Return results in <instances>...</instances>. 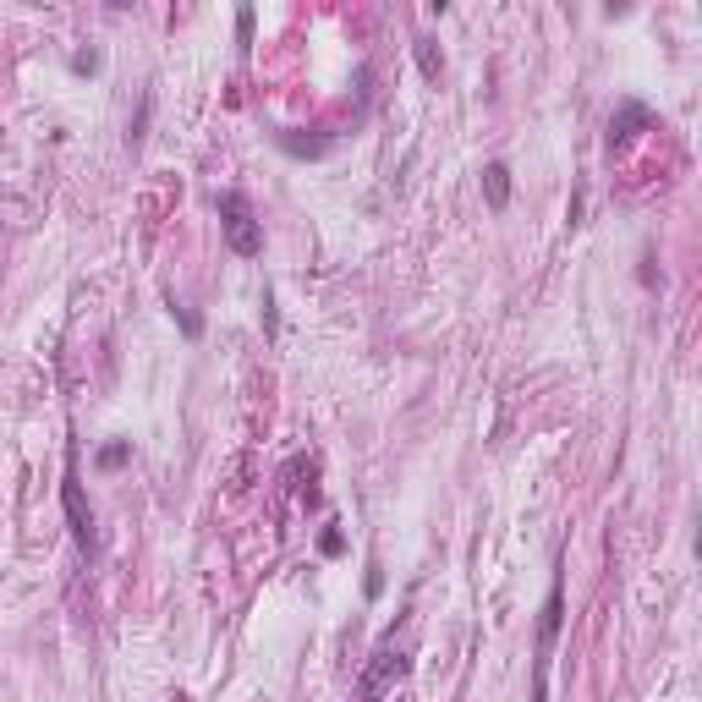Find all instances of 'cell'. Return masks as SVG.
I'll return each mask as SVG.
<instances>
[{"instance_id":"cell-3","label":"cell","mask_w":702,"mask_h":702,"mask_svg":"<svg viewBox=\"0 0 702 702\" xmlns=\"http://www.w3.org/2000/svg\"><path fill=\"white\" fill-rule=\"evenodd\" d=\"M407 670H412V647H395V637H384V642L373 647V658H368V670L357 675V697H363V702H379Z\"/></svg>"},{"instance_id":"cell-11","label":"cell","mask_w":702,"mask_h":702,"mask_svg":"<svg viewBox=\"0 0 702 702\" xmlns=\"http://www.w3.org/2000/svg\"><path fill=\"white\" fill-rule=\"evenodd\" d=\"M149 116H154V94H143V105H138V121L126 126V143H132V149H138V143L149 138Z\"/></svg>"},{"instance_id":"cell-5","label":"cell","mask_w":702,"mask_h":702,"mask_svg":"<svg viewBox=\"0 0 702 702\" xmlns=\"http://www.w3.org/2000/svg\"><path fill=\"white\" fill-rule=\"evenodd\" d=\"M647 126H653V110H647V105H637V99H626V105H621V116L609 121V149L631 143L637 132H647Z\"/></svg>"},{"instance_id":"cell-9","label":"cell","mask_w":702,"mask_h":702,"mask_svg":"<svg viewBox=\"0 0 702 702\" xmlns=\"http://www.w3.org/2000/svg\"><path fill=\"white\" fill-rule=\"evenodd\" d=\"M165 302H170V319H176V324H182V335H187V340H198V335H203V319L193 313V307H187V302H176V291H170Z\"/></svg>"},{"instance_id":"cell-12","label":"cell","mask_w":702,"mask_h":702,"mask_svg":"<svg viewBox=\"0 0 702 702\" xmlns=\"http://www.w3.org/2000/svg\"><path fill=\"white\" fill-rule=\"evenodd\" d=\"M253 22H258V17H253V6H242V12H236V44H242V56L253 50Z\"/></svg>"},{"instance_id":"cell-14","label":"cell","mask_w":702,"mask_h":702,"mask_svg":"<svg viewBox=\"0 0 702 702\" xmlns=\"http://www.w3.org/2000/svg\"><path fill=\"white\" fill-rule=\"evenodd\" d=\"M319 549H324V554H330V560H335V554H340V549H346V538H340V533H335V526H330V533H324V538H319Z\"/></svg>"},{"instance_id":"cell-7","label":"cell","mask_w":702,"mask_h":702,"mask_svg":"<svg viewBox=\"0 0 702 702\" xmlns=\"http://www.w3.org/2000/svg\"><path fill=\"white\" fill-rule=\"evenodd\" d=\"M280 149L296 154V159H324L335 149V138H296V132H280Z\"/></svg>"},{"instance_id":"cell-8","label":"cell","mask_w":702,"mask_h":702,"mask_svg":"<svg viewBox=\"0 0 702 702\" xmlns=\"http://www.w3.org/2000/svg\"><path fill=\"white\" fill-rule=\"evenodd\" d=\"M126 461H132V439H110V445L94 456V467H99V472H116V467H126Z\"/></svg>"},{"instance_id":"cell-4","label":"cell","mask_w":702,"mask_h":702,"mask_svg":"<svg viewBox=\"0 0 702 702\" xmlns=\"http://www.w3.org/2000/svg\"><path fill=\"white\" fill-rule=\"evenodd\" d=\"M61 500H66V521H72V538L88 549L94 544V516L82 505V477H77V445H66V483H61Z\"/></svg>"},{"instance_id":"cell-13","label":"cell","mask_w":702,"mask_h":702,"mask_svg":"<svg viewBox=\"0 0 702 702\" xmlns=\"http://www.w3.org/2000/svg\"><path fill=\"white\" fill-rule=\"evenodd\" d=\"M99 61H105L99 50H77V56H72V72H77V77H94V72H99Z\"/></svg>"},{"instance_id":"cell-2","label":"cell","mask_w":702,"mask_h":702,"mask_svg":"<svg viewBox=\"0 0 702 702\" xmlns=\"http://www.w3.org/2000/svg\"><path fill=\"white\" fill-rule=\"evenodd\" d=\"M214 209H219V226H226L231 253H236V258H258V253H263V226H258V214H253L247 193H236V187H231V193H219Z\"/></svg>"},{"instance_id":"cell-6","label":"cell","mask_w":702,"mask_h":702,"mask_svg":"<svg viewBox=\"0 0 702 702\" xmlns=\"http://www.w3.org/2000/svg\"><path fill=\"white\" fill-rule=\"evenodd\" d=\"M483 203H489L494 214L510 203V165H505V159H489V165H483Z\"/></svg>"},{"instance_id":"cell-10","label":"cell","mask_w":702,"mask_h":702,"mask_svg":"<svg viewBox=\"0 0 702 702\" xmlns=\"http://www.w3.org/2000/svg\"><path fill=\"white\" fill-rule=\"evenodd\" d=\"M417 72H423V77H439V72H445V56H439L433 39H417Z\"/></svg>"},{"instance_id":"cell-1","label":"cell","mask_w":702,"mask_h":702,"mask_svg":"<svg viewBox=\"0 0 702 702\" xmlns=\"http://www.w3.org/2000/svg\"><path fill=\"white\" fill-rule=\"evenodd\" d=\"M560 621H565V577L554 565V582H549V598L538 609V658H533V702H549V658H554V642H560Z\"/></svg>"}]
</instances>
